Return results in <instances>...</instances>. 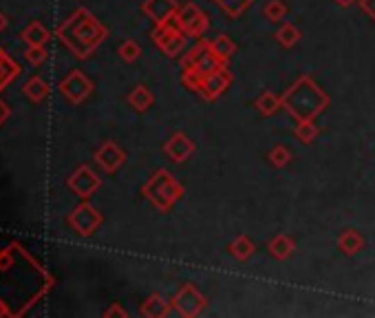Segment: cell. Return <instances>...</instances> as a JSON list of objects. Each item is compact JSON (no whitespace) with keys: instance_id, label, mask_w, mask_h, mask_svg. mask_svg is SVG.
<instances>
[{"instance_id":"1","label":"cell","mask_w":375,"mask_h":318,"mask_svg":"<svg viewBox=\"0 0 375 318\" xmlns=\"http://www.w3.org/2000/svg\"><path fill=\"white\" fill-rule=\"evenodd\" d=\"M56 33L77 60L88 58L109 38V29L84 7L75 9Z\"/></svg>"},{"instance_id":"2","label":"cell","mask_w":375,"mask_h":318,"mask_svg":"<svg viewBox=\"0 0 375 318\" xmlns=\"http://www.w3.org/2000/svg\"><path fill=\"white\" fill-rule=\"evenodd\" d=\"M280 102H282V109H285L296 122H305V120H316L318 116H322V113L329 109L331 97L325 88L316 84L312 75L303 73L301 78H296L287 86V91L280 95Z\"/></svg>"},{"instance_id":"3","label":"cell","mask_w":375,"mask_h":318,"mask_svg":"<svg viewBox=\"0 0 375 318\" xmlns=\"http://www.w3.org/2000/svg\"><path fill=\"white\" fill-rule=\"evenodd\" d=\"M221 65H225V62H221L214 56L208 38H199V40L181 56V84L192 91L203 75L216 71Z\"/></svg>"},{"instance_id":"4","label":"cell","mask_w":375,"mask_h":318,"mask_svg":"<svg viewBox=\"0 0 375 318\" xmlns=\"http://www.w3.org/2000/svg\"><path fill=\"white\" fill-rule=\"evenodd\" d=\"M184 195H186L184 184H181L177 177L166 168L154 170L148 177V182L141 186V197L148 199L152 206L161 212L173 210L175 203H179Z\"/></svg>"},{"instance_id":"5","label":"cell","mask_w":375,"mask_h":318,"mask_svg":"<svg viewBox=\"0 0 375 318\" xmlns=\"http://www.w3.org/2000/svg\"><path fill=\"white\" fill-rule=\"evenodd\" d=\"M150 40L166 58H179L186 51L190 38L177 27L175 20H170L166 24H154L150 31Z\"/></svg>"},{"instance_id":"6","label":"cell","mask_w":375,"mask_h":318,"mask_svg":"<svg viewBox=\"0 0 375 318\" xmlns=\"http://www.w3.org/2000/svg\"><path fill=\"white\" fill-rule=\"evenodd\" d=\"M173 20L188 38H192V40H199V38H203L205 31L210 29V18L197 3H184Z\"/></svg>"},{"instance_id":"7","label":"cell","mask_w":375,"mask_h":318,"mask_svg":"<svg viewBox=\"0 0 375 318\" xmlns=\"http://www.w3.org/2000/svg\"><path fill=\"white\" fill-rule=\"evenodd\" d=\"M170 303H173V312L179 314L181 318H197L199 314L205 312V308H208V299H205L197 289V285H192V283H186L184 287H179L175 292V296L170 299Z\"/></svg>"},{"instance_id":"8","label":"cell","mask_w":375,"mask_h":318,"mask_svg":"<svg viewBox=\"0 0 375 318\" xmlns=\"http://www.w3.org/2000/svg\"><path fill=\"white\" fill-rule=\"evenodd\" d=\"M102 221H104V217H102V212L93 206V203H88L86 199H84L75 210H71V212H69V217H67V223H69L80 237H90V234H95V232L99 230Z\"/></svg>"},{"instance_id":"9","label":"cell","mask_w":375,"mask_h":318,"mask_svg":"<svg viewBox=\"0 0 375 318\" xmlns=\"http://www.w3.org/2000/svg\"><path fill=\"white\" fill-rule=\"evenodd\" d=\"M230 84H232V71L228 69V65H221L216 71L203 75L192 91L199 93L205 102H214L228 91Z\"/></svg>"},{"instance_id":"10","label":"cell","mask_w":375,"mask_h":318,"mask_svg":"<svg viewBox=\"0 0 375 318\" xmlns=\"http://www.w3.org/2000/svg\"><path fill=\"white\" fill-rule=\"evenodd\" d=\"M58 88H60V93L71 102V104H82V102H84L90 93H93L95 84H93V80H90L84 71L73 69V71L67 75V78L60 82Z\"/></svg>"},{"instance_id":"11","label":"cell","mask_w":375,"mask_h":318,"mask_svg":"<svg viewBox=\"0 0 375 318\" xmlns=\"http://www.w3.org/2000/svg\"><path fill=\"white\" fill-rule=\"evenodd\" d=\"M69 188L73 190V193L80 197V199H88V197H93L99 186H102V180H99V175L86 166V164H82V166H77L75 173L69 177Z\"/></svg>"},{"instance_id":"12","label":"cell","mask_w":375,"mask_h":318,"mask_svg":"<svg viewBox=\"0 0 375 318\" xmlns=\"http://www.w3.org/2000/svg\"><path fill=\"white\" fill-rule=\"evenodd\" d=\"M95 164L97 166L113 175V173H118L122 166H124V161H126V152L122 150V146L118 142H113V139H109V142L102 144L97 150H95V155H93Z\"/></svg>"},{"instance_id":"13","label":"cell","mask_w":375,"mask_h":318,"mask_svg":"<svg viewBox=\"0 0 375 318\" xmlns=\"http://www.w3.org/2000/svg\"><path fill=\"white\" fill-rule=\"evenodd\" d=\"M197 150V144L192 142V139L184 133V131H177L173 133L170 137L163 142V152L168 157H170L175 164H184L186 159H190L195 155Z\"/></svg>"},{"instance_id":"14","label":"cell","mask_w":375,"mask_h":318,"mask_svg":"<svg viewBox=\"0 0 375 318\" xmlns=\"http://www.w3.org/2000/svg\"><path fill=\"white\" fill-rule=\"evenodd\" d=\"M179 11L177 0H144L141 3V14H144L152 24L170 22Z\"/></svg>"},{"instance_id":"15","label":"cell","mask_w":375,"mask_h":318,"mask_svg":"<svg viewBox=\"0 0 375 318\" xmlns=\"http://www.w3.org/2000/svg\"><path fill=\"white\" fill-rule=\"evenodd\" d=\"M139 314L144 318H166L173 314V303L166 301L159 292H152V294L141 303Z\"/></svg>"},{"instance_id":"16","label":"cell","mask_w":375,"mask_h":318,"mask_svg":"<svg viewBox=\"0 0 375 318\" xmlns=\"http://www.w3.org/2000/svg\"><path fill=\"white\" fill-rule=\"evenodd\" d=\"M365 246H367V239L362 237V232L353 230V228L340 232V237H338V250L344 254V257H356L358 252L365 250Z\"/></svg>"},{"instance_id":"17","label":"cell","mask_w":375,"mask_h":318,"mask_svg":"<svg viewBox=\"0 0 375 318\" xmlns=\"http://www.w3.org/2000/svg\"><path fill=\"white\" fill-rule=\"evenodd\" d=\"M267 250H269V254H271V257H274L276 261H287L292 254H294V250H296V241H294L289 234L278 232V234H274V237L269 239Z\"/></svg>"},{"instance_id":"18","label":"cell","mask_w":375,"mask_h":318,"mask_svg":"<svg viewBox=\"0 0 375 318\" xmlns=\"http://www.w3.org/2000/svg\"><path fill=\"white\" fill-rule=\"evenodd\" d=\"M230 254L234 257L237 261L245 263V261H250L254 257V252H256V244L248 237V234H239L232 244L228 246Z\"/></svg>"},{"instance_id":"19","label":"cell","mask_w":375,"mask_h":318,"mask_svg":"<svg viewBox=\"0 0 375 318\" xmlns=\"http://www.w3.org/2000/svg\"><path fill=\"white\" fill-rule=\"evenodd\" d=\"M254 109L261 113L263 118H271L276 116V113L282 109V102H280V95H276L274 91H263L254 100Z\"/></svg>"},{"instance_id":"20","label":"cell","mask_w":375,"mask_h":318,"mask_svg":"<svg viewBox=\"0 0 375 318\" xmlns=\"http://www.w3.org/2000/svg\"><path fill=\"white\" fill-rule=\"evenodd\" d=\"M126 100H128V104H131L135 111L144 113V111H148V109L154 104V93L150 91L146 84H137L133 91L128 93Z\"/></svg>"},{"instance_id":"21","label":"cell","mask_w":375,"mask_h":318,"mask_svg":"<svg viewBox=\"0 0 375 318\" xmlns=\"http://www.w3.org/2000/svg\"><path fill=\"white\" fill-rule=\"evenodd\" d=\"M49 84L40 78V75H33V78H29L27 82H24L22 86V93L27 100L35 102V104H40V102H45L49 97Z\"/></svg>"},{"instance_id":"22","label":"cell","mask_w":375,"mask_h":318,"mask_svg":"<svg viewBox=\"0 0 375 318\" xmlns=\"http://www.w3.org/2000/svg\"><path fill=\"white\" fill-rule=\"evenodd\" d=\"M210 49L214 51V56L221 60V62H228L232 60V56L237 54V42L232 40L228 33H218L214 40H210Z\"/></svg>"},{"instance_id":"23","label":"cell","mask_w":375,"mask_h":318,"mask_svg":"<svg viewBox=\"0 0 375 318\" xmlns=\"http://www.w3.org/2000/svg\"><path fill=\"white\" fill-rule=\"evenodd\" d=\"M274 38H276V42H278L280 47H285V49H292V47H296V45H298V40H301V38H303V33H301V29L296 27L294 22L285 20V22H282L280 27L276 29Z\"/></svg>"},{"instance_id":"24","label":"cell","mask_w":375,"mask_h":318,"mask_svg":"<svg viewBox=\"0 0 375 318\" xmlns=\"http://www.w3.org/2000/svg\"><path fill=\"white\" fill-rule=\"evenodd\" d=\"M49 29L45 27V24L40 20H33L29 27H24L22 31V40L27 42V45H38V47H45L49 42Z\"/></svg>"},{"instance_id":"25","label":"cell","mask_w":375,"mask_h":318,"mask_svg":"<svg viewBox=\"0 0 375 318\" xmlns=\"http://www.w3.org/2000/svg\"><path fill=\"white\" fill-rule=\"evenodd\" d=\"M318 135H320V129L316 126V120L296 122V126H294V137L298 139L301 144H312Z\"/></svg>"},{"instance_id":"26","label":"cell","mask_w":375,"mask_h":318,"mask_svg":"<svg viewBox=\"0 0 375 318\" xmlns=\"http://www.w3.org/2000/svg\"><path fill=\"white\" fill-rule=\"evenodd\" d=\"M214 3L221 7L230 18H241L256 0H214Z\"/></svg>"},{"instance_id":"27","label":"cell","mask_w":375,"mask_h":318,"mask_svg":"<svg viewBox=\"0 0 375 318\" xmlns=\"http://www.w3.org/2000/svg\"><path fill=\"white\" fill-rule=\"evenodd\" d=\"M292 150L285 146V144H274L269 148V152H267V159H269V164L274 168H285L287 164L292 161Z\"/></svg>"},{"instance_id":"28","label":"cell","mask_w":375,"mask_h":318,"mask_svg":"<svg viewBox=\"0 0 375 318\" xmlns=\"http://www.w3.org/2000/svg\"><path fill=\"white\" fill-rule=\"evenodd\" d=\"M287 5L282 3V0H267V5L263 9V16L269 20V22H285L287 18Z\"/></svg>"},{"instance_id":"29","label":"cell","mask_w":375,"mask_h":318,"mask_svg":"<svg viewBox=\"0 0 375 318\" xmlns=\"http://www.w3.org/2000/svg\"><path fill=\"white\" fill-rule=\"evenodd\" d=\"M118 56L124 60V62H128V65H133V62L141 56V47H139V42L137 40H124L122 45H120V49H118Z\"/></svg>"},{"instance_id":"30","label":"cell","mask_w":375,"mask_h":318,"mask_svg":"<svg viewBox=\"0 0 375 318\" xmlns=\"http://www.w3.org/2000/svg\"><path fill=\"white\" fill-rule=\"evenodd\" d=\"M24 60L33 67H40L47 62V47H38V45H27L24 49Z\"/></svg>"},{"instance_id":"31","label":"cell","mask_w":375,"mask_h":318,"mask_svg":"<svg viewBox=\"0 0 375 318\" xmlns=\"http://www.w3.org/2000/svg\"><path fill=\"white\" fill-rule=\"evenodd\" d=\"M358 7L375 22V0H358Z\"/></svg>"},{"instance_id":"32","label":"cell","mask_w":375,"mask_h":318,"mask_svg":"<svg viewBox=\"0 0 375 318\" xmlns=\"http://www.w3.org/2000/svg\"><path fill=\"white\" fill-rule=\"evenodd\" d=\"M104 316H106V318H111V316H120V318H126V316H128V312H126V310L122 308L120 303H113L111 308H109V310L104 312Z\"/></svg>"},{"instance_id":"33","label":"cell","mask_w":375,"mask_h":318,"mask_svg":"<svg viewBox=\"0 0 375 318\" xmlns=\"http://www.w3.org/2000/svg\"><path fill=\"white\" fill-rule=\"evenodd\" d=\"M9 116H11V109L5 104V102L3 100H0V126H3L7 120H9Z\"/></svg>"},{"instance_id":"34","label":"cell","mask_w":375,"mask_h":318,"mask_svg":"<svg viewBox=\"0 0 375 318\" xmlns=\"http://www.w3.org/2000/svg\"><path fill=\"white\" fill-rule=\"evenodd\" d=\"M333 3L335 5H338V7H353V5H358V0H333Z\"/></svg>"},{"instance_id":"35","label":"cell","mask_w":375,"mask_h":318,"mask_svg":"<svg viewBox=\"0 0 375 318\" xmlns=\"http://www.w3.org/2000/svg\"><path fill=\"white\" fill-rule=\"evenodd\" d=\"M7 22H9L7 16L3 14V11H0V31H5V29H7Z\"/></svg>"}]
</instances>
